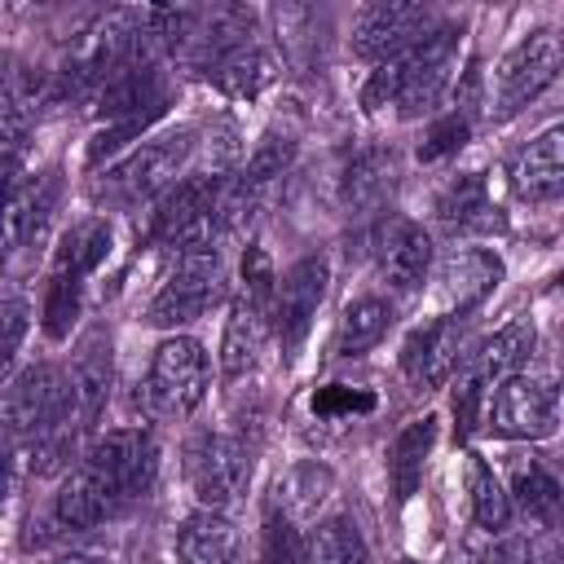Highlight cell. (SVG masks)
<instances>
[{"label": "cell", "instance_id": "cell-23", "mask_svg": "<svg viewBox=\"0 0 564 564\" xmlns=\"http://www.w3.org/2000/svg\"><path fill=\"white\" fill-rule=\"evenodd\" d=\"M110 256V225L101 216H88L79 225H70L53 251V269L48 278L53 282H70V286H84L88 273H97V264Z\"/></svg>", "mask_w": 564, "mask_h": 564}, {"label": "cell", "instance_id": "cell-29", "mask_svg": "<svg viewBox=\"0 0 564 564\" xmlns=\"http://www.w3.org/2000/svg\"><path fill=\"white\" fill-rule=\"evenodd\" d=\"M507 494H511L516 511H520L524 520H538V524H551V520H560V511H564V489H560V480H555L542 463H533V458H529V463H516Z\"/></svg>", "mask_w": 564, "mask_h": 564}, {"label": "cell", "instance_id": "cell-21", "mask_svg": "<svg viewBox=\"0 0 564 564\" xmlns=\"http://www.w3.org/2000/svg\"><path fill=\"white\" fill-rule=\"evenodd\" d=\"M57 203V172H40L22 185L9 189V212H4V247L22 251L26 242H35L53 216Z\"/></svg>", "mask_w": 564, "mask_h": 564}, {"label": "cell", "instance_id": "cell-26", "mask_svg": "<svg viewBox=\"0 0 564 564\" xmlns=\"http://www.w3.org/2000/svg\"><path fill=\"white\" fill-rule=\"evenodd\" d=\"M392 181H397V159L388 150L366 145V150H357L344 163V172H339V198H344V207L366 212V207H379L388 198Z\"/></svg>", "mask_w": 564, "mask_h": 564}, {"label": "cell", "instance_id": "cell-38", "mask_svg": "<svg viewBox=\"0 0 564 564\" xmlns=\"http://www.w3.org/2000/svg\"><path fill=\"white\" fill-rule=\"evenodd\" d=\"M555 564H564V546H560V555H555Z\"/></svg>", "mask_w": 564, "mask_h": 564}, {"label": "cell", "instance_id": "cell-10", "mask_svg": "<svg viewBox=\"0 0 564 564\" xmlns=\"http://www.w3.org/2000/svg\"><path fill=\"white\" fill-rule=\"evenodd\" d=\"M326 282H330V264L326 256H304L295 260L273 291V335L282 344L286 357H295L313 330V317L326 300Z\"/></svg>", "mask_w": 564, "mask_h": 564}, {"label": "cell", "instance_id": "cell-25", "mask_svg": "<svg viewBox=\"0 0 564 564\" xmlns=\"http://www.w3.org/2000/svg\"><path fill=\"white\" fill-rule=\"evenodd\" d=\"M436 216H441V225H449L454 234L494 229V225H498V207H494V198H489L485 172H463V176H454V181L436 194Z\"/></svg>", "mask_w": 564, "mask_h": 564}, {"label": "cell", "instance_id": "cell-19", "mask_svg": "<svg viewBox=\"0 0 564 564\" xmlns=\"http://www.w3.org/2000/svg\"><path fill=\"white\" fill-rule=\"evenodd\" d=\"M330 494H335V471L326 463H317V458H304V463L282 471V480L273 489V511L282 520H291L295 529H308Z\"/></svg>", "mask_w": 564, "mask_h": 564}, {"label": "cell", "instance_id": "cell-31", "mask_svg": "<svg viewBox=\"0 0 564 564\" xmlns=\"http://www.w3.org/2000/svg\"><path fill=\"white\" fill-rule=\"evenodd\" d=\"M304 564H370L366 538L348 516L322 520L313 533H304Z\"/></svg>", "mask_w": 564, "mask_h": 564}, {"label": "cell", "instance_id": "cell-6", "mask_svg": "<svg viewBox=\"0 0 564 564\" xmlns=\"http://www.w3.org/2000/svg\"><path fill=\"white\" fill-rule=\"evenodd\" d=\"M207 383H212V366H207L203 344L189 335H167L150 357L145 405L163 419H185L203 405Z\"/></svg>", "mask_w": 564, "mask_h": 564}, {"label": "cell", "instance_id": "cell-35", "mask_svg": "<svg viewBox=\"0 0 564 564\" xmlns=\"http://www.w3.org/2000/svg\"><path fill=\"white\" fill-rule=\"evenodd\" d=\"M22 335H26V304H22L18 295H9V300H4V366L18 361Z\"/></svg>", "mask_w": 564, "mask_h": 564}, {"label": "cell", "instance_id": "cell-14", "mask_svg": "<svg viewBox=\"0 0 564 564\" xmlns=\"http://www.w3.org/2000/svg\"><path fill=\"white\" fill-rule=\"evenodd\" d=\"M498 282H502V260L489 247H454L436 264V291L445 317H467L498 291Z\"/></svg>", "mask_w": 564, "mask_h": 564}, {"label": "cell", "instance_id": "cell-30", "mask_svg": "<svg viewBox=\"0 0 564 564\" xmlns=\"http://www.w3.org/2000/svg\"><path fill=\"white\" fill-rule=\"evenodd\" d=\"M467 489H471V520L476 529L485 533H507L511 529V516H516V502L507 494V485L494 476V467L485 458H471L467 467Z\"/></svg>", "mask_w": 564, "mask_h": 564}, {"label": "cell", "instance_id": "cell-3", "mask_svg": "<svg viewBox=\"0 0 564 564\" xmlns=\"http://www.w3.org/2000/svg\"><path fill=\"white\" fill-rule=\"evenodd\" d=\"M189 154H194V128H176V132L150 137L128 159L106 167V176L97 181V198L110 203V207H145V203L163 198L176 185V176L189 163Z\"/></svg>", "mask_w": 564, "mask_h": 564}, {"label": "cell", "instance_id": "cell-2", "mask_svg": "<svg viewBox=\"0 0 564 564\" xmlns=\"http://www.w3.org/2000/svg\"><path fill=\"white\" fill-rule=\"evenodd\" d=\"M273 291H278V278H273L264 251L251 247L242 260V282L229 300L225 335H220V375L225 379H242L247 370H256L264 339L273 335Z\"/></svg>", "mask_w": 564, "mask_h": 564}, {"label": "cell", "instance_id": "cell-36", "mask_svg": "<svg viewBox=\"0 0 564 564\" xmlns=\"http://www.w3.org/2000/svg\"><path fill=\"white\" fill-rule=\"evenodd\" d=\"M370 405H375L370 397H352V392H348V388H339V383H335V388H322V392L313 397V410H317V414H339V410H370Z\"/></svg>", "mask_w": 564, "mask_h": 564}, {"label": "cell", "instance_id": "cell-37", "mask_svg": "<svg viewBox=\"0 0 564 564\" xmlns=\"http://www.w3.org/2000/svg\"><path fill=\"white\" fill-rule=\"evenodd\" d=\"M53 564H106V560H97V555H62Z\"/></svg>", "mask_w": 564, "mask_h": 564}, {"label": "cell", "instance_id": "cell-22", "mask_svg": "<svg viewBox=\"0 0 564 564\" xmlns=\"http://www.w3.org/2000/svg\"><path fill=\"white\" fill-rule=\"evenodd\" d=\"M66 379H70V401H75L79 427H93L110 401V339H101V335L84 339Z\"/></svg>", "mask_w": 564, "mask_h": 564}, {"label": "cell", "instance_id": "cell-28", "mask_svg": "<svg viewBox=\"0 0 564 564\" xmlns=\"http://www.w3.org/2000/svg\"><path fill=\"white\" fill-rule=\"evenodd\" d=\"M392 326V304L379 300V295H357L344 317H339V330H335V352L339 357H361L370 352Z\"/></svg>", "mask_w": 564, "mask_h": 564}, {"label": "cell", "instance_id": "cell-11", "mask_svg": "<svg viewBox=\"0 0 564 564\" xmlns=\"http://www.w3.org/2000/svg\"><path fill=\"white\" fill-rule=\"evenodd\" d=\"M485 414H489V427L507 441H542L560 423V401H555V388H546L542 379L516 375L489 392Z\"/></svg>", "mask_w": 564, "mask_h": 564}, {"label": "cell", "instance_id": "cell-15", "mask_svg": "<svg viewBox=\"0 0 564 564\" xmlns=\"http://www.w3.org/2000/svg\"><path fill=\"white\" fill-rule=\"evenodd\" d=\"M115 511H123V502L115 498V489H110L84 458L62 476V485H57V494H53V524H57L62 533L97 529V524L110 520Z\"/></svg>", "mask_w": 564, "mask_h": 564}, {"label": "cell", "instance_id": "cell-9", "mask_svg": "<svg viewBox=\"0 0 564 564\" xmlns=\"http://www.w3.org/2000/svg\"><path fill=\"white\" fill-rule=\"evenodd\" d=\"M84 463L115 489V498L128 507L137 498H145L159 480V441L145 427H115L101 432L88 449Z\"/></svg>", "mask_w": 564, "mask_h": 564}, {"label": "cell", "instance_id": "cell-1", "mask_svg": "<svg viewBox=\"0 0 564 564\" xmlns=\"http://www.w3.org/2000/svg\"><path fill=\"white\" fill-rule=\"evenodd\" d=\"M454 53H458V31L454 26H436L427 31L419 44H410L405 53L379 62L361 88V101L370 110L379 106H397L401 119H419L432 115L449 88L454 75Z\"/></svg>", "mask_w": 564, "mask_h": 564}, {"label": "cell", "instance_id": "cell-27", "mask_svg": "<svg viewBox=\"0 0 564 564\" xmlns=\"http://www.w3.org/2000/svg\"><path fill=\"white\" fill-rule=\"evenodd\" d=\"M207 79H212L220 93H229V97H260V93L278 79V62H273L269 48L247 44V48L229 53L225 62H216V66L207 70Z\"/></svg>", "mask_w": 564, "mask_h": 564}, {"label": "cell", "instance_id": "cell-8", "mask_svg": "<svg viewBox=\"0 0 564 564\" xmlns=\"http://www.w3.org/2000/svg\"><path fill=\"white\" fill-rule=\"evenodd\" d=\"M185 480L207 511H225L242 498L251 480V449L242 436L203 432L185 445Z\"/></svg>", "mask_w": 564, "mask_h": 564}, {"label": "cell", "instance_id": "cell-16", "mask_svg": "<svg viewBox=\"0 0 564 564\" xmlns=\"http://www.w3.org/2000/svg\"><path fill=\"white\" fill-rule=\"evenodd\" d=\"M432 234L414 220H392V229L379 238V278L397 295L419 291L432 273Z\"/></svg>", "mask_w": 564, "mask_h": 564}, {"label": "cell", "instance_id": "cell-33", "mask_svg": "<svg viewBox=\"0 0 564 564\" xmlns=\"http://www.w3.org/2000/svg\"><path fill=\"white\" fill-rule=\"evenodd\" d=\"M260 564H304V533L291 520H282L278 511H269V520H264Z\"/></svg>", "mask_w": 564, "mask_h": 564}, {"label": "cell", "instance_id": "cell-20", "mask_svg": "<svg viewBox=\"0 0 564 564\" xmlns=\"http://www.w3.org/2000/svg\"><path fill=\"white\" fill-rule=\"evenodd\" d=\"M176 564H234L238 560V529L225 511H194L176 529Z\"/></svg>", "mask_w": 564, "mask_h": 564}, {"label": "cell", "instance_id": "cell-7", "mask_svg": "<svg viewBox=\"0 0 564 564\" xmlns=\"http://www.w3.org/2000/svg\"><path fill=\"white\" fill-rule=\"evenodd\" d=\"M220 300H225V260H220V251L216 247L212 251H185V256H176L163 286L154 291V300L145 308V322L150 326H185Z\"/></svg>", "mask_w": 564, "mask_h": 564}, {"label": "cell", "instance_id": "cell-13", "mask_svg": "<svg viewBox=\"0 0 564 564\" xmlns=\"http://www.w3.org/2000/svg\"><path fill=\"white\" fill-rule=\"evenodd\" d=\"M471 357V330L467 317H432L427 326H419L405 348H401V366L414 383L423 388H441L454 379V370H463Z\"/></svg>", "mask_w": 564, "mask_h": 564}, {"label": "cell", "instance_id": "cell-24", "mask_svg": "<svg viewBox=\"0 0 564 564\" xmlns=\"http://www.w3.org/2000/svg\"><path fill=\"white\" fill-rule=\"evenodd\" d=\"M436 414H423L414 423H405L392 445H388V480H392V494L397 502H410L423 485V467H427V454L436 445Z\"/></svg>", "mask_w": 564, "mask_h": 564}, {"label": "cell", "instance_id": "cell-32", "mask_svg": "<svg viewBox=\"0 0 564 564\" xmlns=\"http://www.w3.org/2000/svg\"><path fill=\"white\" fill-rule=\"evenodd\" d=\"M454 564H533V546L520 533H485L480 542H463Z\"/></svg>", "mask_w": 564, "mask_h": 564}, {"label": "cell", "instance_id": "cell-12", "mask_svg": "<svg viewBox=\"0 0 564 564\" xmlns=\"http://www.w3.org/2000/svg\"><path fill=\"white\" fill-rule=\"evenodd\" d=\"M427 31H436L432 9L423 4H361L352 13V53L366 62H388L397 53H405L410 44H419Z\"/></svg>", "mask_w": 564, "mask_h": 564}, {"label": "cell", "instance_id": "cell-18", "mask_svg": "<svg viewBox=\"0 0 564 564\" xmlns=\"http://www.w3.org/2000/svg\"><path fill=\"white\" fill-rule=\"evenodd\" d=\"M533 344H538L533 322H529V317H511V322H502L489 339H480V344L471 348L467 370L494 392L498 383L524 375V366H529V357H533Z\"/></svg>", "mask_w": 564, "mask_h": 564}, {"label": "cell", "instance_id": "cell-17", "mask_svg": "<svg viewBox=\"0 0 564 564\" xmlns=\"http://www.w3.org/2000/svg\"><path fill=\"white\" fill-rule=\"evenodd\" d=\"M511 185L524 203H551L564 194V123L542 128L511 159Z\"/></svg>", "mask_w": 564, "mask_h": 564}, {"label": "cell", "instance_id": "cell-34", "mask_svg": "<svg viewBox=\"0 0 564 564\" xmlns=\"http://www.w3.org/2000/svg\"><path fill=\"white\" fill-rule=\"evenodd\" d=\"M463 137H467V115H449V119H441V123L432 128L427 145H423V159H436V154L458 150V145H463Z\"/></svg>", "mask_w": 564, "mask_h": 564}, {"label": "cell", "instance_id": "cell-39", "mask_svg": "<svg viewBox=\"0 0 564 564\" xmlns=\"http://www.w3.org/2000/svg\"><path fill=\"white\" fill-rule=\"evenodd\" d=\"M397 564H414V560H397Z\"/></svg>", "mask_w": 564, "mask_h": 564}, {"label": "cell", "instance_id": "cell-5", "mask_svg": "<svg viewBox=\"0 0 564 564\" xmlns=\"http://www.w3.org/2000/svg\"><path fill=\"white\" fill-rule=\"evenodd\" d=\"M560 70H564V35L555 26L529 31L520 44H511V53L494 70V97H489L494 119H516L529 101H538L555 84Z\"/></svg>", "mask_w": 564, "mask_h": 564}, {"label": "cell", "instance_id": "cell-4", "mask_svg": "<svg viewBox=\"0 0 564 564\" xmlns=\"http://www.w3.org/2000/svg\"><path fill=\"white\" fill-rule=\"evenodd\" d=\"M4 427L9 441H40L66 427L84 432L75 419L70 379L57 366H26L22 375H13L4 392Z\"/></svg>", "mask_w": 564, "mask_h": 564}]
</instances>
